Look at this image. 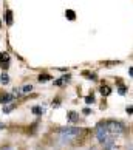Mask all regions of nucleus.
Returning a JSON list of instances; mask_svg holds the SVG:
<instances>
[{
  "label": "nucleus",
  "instance_id": "9b49d317",
  "mask_svg": "<svg viewBox=\"0 0 133 150\" xmlns=\"http://www.w3.org/2000/svg\"><path fill=\"white\" fill-rule=\"evenodd\" d=\"M68 119H70V121H76V119H77V116L74 115V112H71V113H70V116H68Z\"/></svg>",
  "mask_w": 133,
  "mask_h": 150
},
{
  "label": "nucleus",
  "instance_id": "39448f33",
  "mask_svg": "<svg viewBox=\"0 0 133 150\" xmlns=\"http://www.w3.org/2000/svg\"><path fill=\"white\" fill-rule=\"evenodd\" d=\"M31 90H33V85H23V87L20 88V94H22V93L26 94V93H30Z\"/></svg>",
  "mask_w": 133,
  "mask_h": 150
},
{
  "label": "nucleus",
  "instance_id": "f257e3e1",
  "mask_svg": "<svg viewBox=\"0 0 133 150\" xmlns=\"http://www.w3.org/2000/svg\"><path fill=\"white\" fill-rule=\"evenodd\" d=\"M82 133V129H77V127H60L57 130V135L64 139H76L79 138Z\"/></svg>",
  "mask_w": 133,
  "mask_h": 150
},
{
  "label": "nucleus",
  "instance_id": "f03ea898",
  "mask_svg": "<svg viewBox=\"0 0 133 150\" xmlns=\"http://www.w3.org/2000/svg\"><path fill=\"white\" fill-rule=\"evenodd\" d=\"M96 138L101 144H104V142H107L108 139H112V138H115V136L108 132L105 122H99V124L96 125Z\"/></svg>",
  "mask_w": 133,
  "mask_h": 150
},
{
  "label": "nucleus",
  "instance_id": "f8f14e48",
  "mask_svg": "<svg viewBox=\"0 0 133 150\" xmlns=\"http://www.w3.org/2000/svg\"><path fill=\"white\" fill-rule=\"evenodd\" d=\"M13 108H14V104H13V105H8V107H5V108H3V112H5V113H8V112H11Z\"/></svg>",
  "mask_w": 133,
  "mask_h": 150
},
{
  "label": "nucleus",
  "instance_id": "6ab92c4d",
  "mask_svg": "<svg viewBox=\"0 0 133 150\" xmlns=\"http://www.w3.org/2000/svg\"><path fill=\"white\" fill-rule=\"evenodd\" d=\"M0 26H2V22H0Z\"/></svg>",
  "mask_w": 133,
  "mask_h": 150
},
{
  "label": "nucleus",
  "instance_id": "0eeeda50",
  "mask_svg": "<svg viewBox=\"0 0 133 150\" xmlns=\"http://www.w3.org/2000/svg\"><path fill=\"white\" fill-rule=\"evenodd\" d=\"M0 82H2L3 85H6L8 82H9V77H8V74H6V73H2V77H0Z\"/></svg>",
  "mask_w": 133,
  "mask_h": 150
},
{
  "label": "nucleus",
  "instance_id": "2eb2a0df",
  "mask_svg": "<svg viewBox=\"0 0 133 150\" xmlns=\"http://www.w3.org/2000/svg\"><path fill=\"white\" fill-rule=\"evenodd\" d=\"M5 59H6V57H5V56H3V54H0V64H2V62H3V60H5Z\"/></svg>",
  "mask_w": 133,
  "mask_h": 150
},
{
  "label": "nucleus",
  "instance_id": "423d86ee",
  "mask_svg": "<svg viewBox=\"0 0 133 150\" xmlns=\"http://www.w3.org/2000/svg\"><path fill=\"white\" fill-rule=\"evenodd\" d=\"M6 25H13V13L9 9L6 11Z\"/></svg>",
  "mask_w": 133,
  "mask_h": 150
},
{
  "label": "nucleus",
  "instance_id": "6e6552de",
  "mask_svg": "<svg viewBox=\"0 0 133 150\" xmlns=\"http://www.w3.org/2000/svg\"><path fill=\"white\" fill-rule=\"evenodd\" d=\"M43 110L42 107H39V105H36V107H33V113H36V115H43Z\"/></svg>",
  "mask_w": 133,
  "mask_h": 150
},
{
  "label": "nucleus",
  "instance_id": "9d476101",
  "mask_svg": "<svg viewBox=\"0 0 133 150\" xmlns=\"http://www.w3.org/2000/svg\"><path fill=\"white\" fill-rule=\"evenodd\" d=\"M66 17H68V19H71V20H73L74 19V11H71V9H68V11H66Z\"/></svg>",
  "mask_w": 133,
  "mask_h": 150
},
{
  "label": "nucleus",
  "instance_id": "1a4fd4ad",
  "mask_svg": "<svg viewBox=\"0 0 133 150\" xmlns=\"http://www.w3.org/2000/svg\"><path fill=\"white\" fill-rule=\"evenodd\" d=\"M51 79V76H48V74H40L39 76V82H47Z\"/></svg>",
  "mask_w": 133,
  "mask_h": 150
},
{
  "label": "nucleus",
  "instance_id": "7ed1b4c3",
  "mask_svg": "<svg viewBox=\"0 0 133 150\" xmlns=\"http://www.w3.org/2000/svg\"><path fill=\"white\" fill-rule=\"evenodd\" d=\"M105 125H107L108 132L112 133L113 136L122 135V133L125 132V127H124V124H122V122H119V121H113V119L105 121Z\"/></svg>",
  "mask_w": 133,
  "mask_h": 150
},
{
  "label": "nucleus",
  "instance_id": "dca6fc26",
  "mask_svg": "<svg viewBox=\"0 0 133 150\" xmlns=\"http://www.w3.org/2000/svg\"><path fill=\"white\" fill-rule=\"evenodd\" d=\"M127 112H133V105L132 107H127Z\"/></svg>",
  "mask_w": 133,
  "mask_h": 150
},
{
  "label": "nucleus",
  "instance_id": "ddd939ff",
  "mask_svg": "<svg viewBox=\"0 0 133 150\" xmlns=\"http://www.w3.org/2000/svg\"><path fill=\"white\" fill-rule=\"evenodd\" d=\"M101 91H102V94H108V93H110L108 87H102V90H101Z\"/></svg>",
  "mask_w": 133,
  "mask_h": 150
},
{
  "label": "nucleus",
  "instance_id": "a211bd4d",
  "mask_svg": "<svg viewBox=\"0 0 133 150\" xmlns=\"http://www.w3.org/2000/svg\"><path fill=\"white\" fill-rule=\"evenodd\" d=\"M130 74L133 76V68H130Z\"/></svg>",
  "mask_w": 133,
  "mask_h": 150
},
{
  "label": "nucleus",
  "instance_id": "4468645a",
  "mask_svg": "<svg viewBox=\"0 0 133 150\" xmlns=\"http://www.w3.org/2000/svg\"><path fill=\"white\" fill-rule=\"evenodd\" d=\"M90 102H93V96H88L87 98V104H90Z\"/></svg>",
  "mask_w": 133,
  "mask_h": 150
},
{
  "label": "nucleus",
  "instance_id": "20e7f679",
  "mask_svg": "<svg viewBox=\"0 0 133 150\" xmlns=\"http://www.w3.org/2000/svg\"><path fill=\"white\" fill-rule=\"evenodd\" d=\"M13 99H14L13 94H8V93H6V94H3V96L0 98V102H2V104H9Z\"/></svg>",
  "mask_w": 133,
  "mask_h": 150
},
{
  "label": "nucleus",
  "instance_id": "f3484780",
  "mask_svg": "<svg viewBox=\"0 0 133 150\" xmlns=\"http://www.w3.org/2000/svg\"><path fill=\"white\" fill-rule=\"evenodd\" d=\"M8 149H9V146H6V147H2L0 150H8Z\"/></svg>",
  "mask_w": 133,
  "mask_h": 150
}]
</instances>
